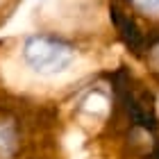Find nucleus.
I'll use <instances>...</instances> for the list:
<instances>
[{"mask_svg": "<svg viewBox=\"0 0 159 159\" xmlns=\"http://www.w3.org/2000/svg\"><path fill=\"white\" fill-rule=\"evenodd\" d=\"M75 50L68 41L50 34H32L23 43V59L34 73L57 75L70 66Z\"/></svg>", "mask_w": 159, "mask_h": 159, "instance_id": "nucleus-1", "label": "nucleus"}, {"mask_svg": "<svg viewBox=\"0 0 159 159\" xmlns=\"http://www.w3.org/2000/svg\"><path fill=\"white\" fill-rule=\"evenodd\" d=\"M109 16H111V20H114V25H116V30H118V34H120L123 43H125V46L132 50L134 55H141V50H143V32L139 30L136 20L129 16L123 7H118L116 2L109 7Z\"/></svg>", "mask_w": 159, "mask_h": 159, "instance_id": "nucleus-2", "label": "nucleus"}, {"mask_svg": "<svg viewBox=\"0 0 159 159\" xmlns=\"http://www.w3.org/2000/svg\"><path fill=\"white\" fill-rule=\"evenodd\" d=\"M132 2L146 14H159V0H132Z\"/></svg>", "mask_w": 159, "mask_h": 159, "instance_id": "nucleus-3", "label": "nucleus"}]
</instances>
